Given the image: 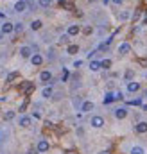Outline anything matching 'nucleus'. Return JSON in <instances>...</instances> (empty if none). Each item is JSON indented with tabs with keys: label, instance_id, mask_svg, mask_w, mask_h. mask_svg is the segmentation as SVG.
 <instances>
[{
	"label": "nucleus",
	"instance_id": "nucleus-13",
	"mask_svg": "<svg viewBox=\"0 0 147 154\" xmlns=\"http://www.w3.org/2000/svg\"><path fill=\"white\" fill-rule=\"evenodd\" d=\"M95 106H93V102H90V100H86V102H83V106H81V111H84V113H88V111H92Z\"/></svg>",
	"mask_w": 147,
	"mask_h": 154
},
{
	"label": "nucleus",
	"instance_id": "nucleus-22",
	"mask_svg": "<svg viewBox=\"0 0 147 154\" xmlns=\"http://www.w3.org/2000/svg\"><path fill=\"white\" fill-rule=\"evenodd\" d=\"M128 104H129V106H144V104H142V99H133V100H129Z\"/></svg>",
	"mask_w": 147,
	"mask_h": 154
},
{
	"label": "nucleus",
	"instance_id": "nucleus-31",
	"mask_svg": "<svg viewBox=\"0 0 147 154\" xmlns=\"http://www.w3.org/2000/svg\"><path fill=\"white\" fill-rule=\"evenodd\" d=\"M70 77V73H68V70H63V75H61V81H66V79Z\"/></svg>",
	"mask_w": 147,
	"mask_h": 154
},
{
	"label": "nucleus",
	"instance_id": "nucleus-12",
	"mask_svg": "<svg viewBox=\"0 0 147 154\" xmlns=\"http://www.w3.org/2000/svg\"><path fill=\"white\" fill-rule=\"evenodd\" d=\"M31 63L34 65V66H39V65L43 63V57L39 56V54H32V57H31Z\"/></svg>",
	"mask_w": 147,
	"mask_h": 154
},
{
	"label": "nucleus",
	"instance_id": "nucleus-2",
	"mask_svg": "<svg viewBox=\"0 0 147 154\" xmlns=\"http://www.w3.org/2000/svg\"><path fill=\"white\" fill-rule=\"evenodd\" d=\"M49 142H47V140H39V142H38V145H36V151L38 152H47V151H49Z\"/></svg>",
	"mask_w": 147,
	"mask_h": 154
},
{
	"label": "nucleus",
	"instance_id": "nucleus-42",
	"mask_svg": "<svg viewBox=\"0 0 147 154\" xmlns=\"http://www.w3.org/2000/svg\"><path fill=\"white\" fill-rule=\"evenodd\" d=\"M101 154H110V152H108V151H102V152H101Z\"/></svg>",
	"mask_w": 147,
	"mask_h": 154
},
{
	"label": "nucleus",
	"instance_id": "nucleus-1",
	"mask_svg": "<svg viewBox=\"0 0 147 154\" xmlns=\"http://www.w3.org/2000/svg\"><path fill=\"white\" fill-rule=\"evenodd\" d=\"M90 124H92V127H97V129H101V127L104 125V118L102 117H93L92 120H90Z\"/></svg>",
	"mask_w": 147,
	"mask_h": 154
},
{
	"label": "nucleus",
	"instance_id": "nucleus-23",
	"mask_svg": "<svg viewBox=\"0 0 147 154\" xmlns=\"http://www.w3.org/2000/svg\"><path fill=\"white\" fill-rule=\"evenodd\" d=\"M38 4L41 5V7H49V5L52 4V0H38Z\"/></svg>",
	"mask_w": 147,
	"mask_h": 154
},
{
	"label": "nucleus",
	"instance_id": "nucleus-41",
	"mask_svg": "<svg viewBox=\"0 0 147 154\" xmlns=\"http://www.w3.org/2000/svg\"><path fill=\"white\" fill-rule=\"evenodd\" d=\"M2 38H4V32H2V31H0V39H2Z\"/></svg>",
	"mask_w": 147,
	"mask_h": 154
},
{
	"label": "nucleus",
	"instance_id": "nucleus-5",
	"mask_svg": "<svg viewBox=\"0 0 147 154\" xmlns=\"http://www.w3.org/2000/svg\"><path fill=\"white\" fill-rule=\"evenodd\" d=\"M135 131L138 133V135H145L147 133V122H138L135 125Z\"/></svg>",
	"mask_w": 147,
	"mask_h": 154
},
{
	"label": "nucleus",
	"instance_id": "nucleus-36",
	"mask_svg": "<svg viewBox=\"0 0 147 154\" xmlns=\"http://www.w3.org/2000/svg\"><path fill=\"white\" fill-rule=\"evenodd\" d=\"M81 65H83V61H76V63H74V66H76V68H79Z\"/></svg>",
	"mask_w": 147,
	"mask_h": 154
},
{
	"label": "nucleus",
	"instance_id": "nucleus-21",
	"mask_svg": "<svg viewBox=\"0 0 147 154\" xmlns=\"http://www.w3.org/2000/svg\"><path fill=\"white\" fill-rule=\"evenodd\" d=\"M41 25H43L41 20H34V22L31 23V29H32V31H38V29H41Z\"/></svg>",
	"mask_w": 147,
	"mask_h": 154
},
{
	"label": "nucleus",
	"instance_id": "nucleus-43",
	"mask_svg": "<svg viewBox=\"0 0 147 154\" xmlns=\"http://www.w3.org/2000/svg\"><path fill=\"white\" fill-rule=\"evenodd\" d=\"M108 2H110V0H104V4H108Z\"/></svg>",
	"mask_w": 147,
	"mask_h": 154
},
{
	"label": "nucleus",
	"instance_id": "nucleus-3",
	"mask_svg": "<svg viewBox=\"0 0 147 154\" xmlns=\"http://www.w3.org/2000/svg\"><path fill=\"white\" fill-rule=\"evenodd\" d=\"M39 81H41V83H45V84H49V83H52V73L50 72H41V73H39Z\"/></svg>",
	"mask_w": 147,
	"mask_h": 154
},
{
	"label": "nucleus",
	"instance_id": "nucleus-6",
	"mask_svg": "<svg viewBox=\"0 0 147 154\" xmlns=\"http://www.w3.org/2000/svg\"><path fill=\"white\" fill-rule=\"evenodd\" d=\"M140 90V83L138 81H129L128 83V91L129 93H135V91H138Z\"/></svg>",
	"mask_w": 147,
	"mask_h": 154
},
{
	"label": "nucleus",
	"instance_id": "nucleus-34",
	"mask_svg": "<svg viewBox=\"0 0 147 154\" xmlns=\"http://www.w3.org/2000/svg\"><path fill=\"white\" fill-rule=\"evenodd\" d=\"M25 108H27V100H25V102H23L22 106H20V111H22V113H23V111H25Z\"/></svg>",
	"mask_w": 147,
	"mask_h": 154
},
{
	"label": "nucleus",
	"instance_id": "nucleus-17",
	"mask_svg": "<svg viewBox=\"0 0 147 154\" xmlns=\"http://www.w3.org/2000/svg\"><path fill=\"white\" fill-rule=\"evenodd\" d=\"M129 154H145V151H144V147L135 145V147H133V149L129 151Z\"/></svg>",
	"mask_w": 147,
	"mask_h": 154
},
{
	"label": "nucleus",
	"instance_id": "nucleus-4",
	"mask_svg": "<svg viewBox=\"0 0 147 154\" xmlns=\"http://www.w3.org/2000/svg\"><path fill=\"white\" fill-rule=\"evenodd\" d=\"M25 9H27V0H18V2L15 4V11L16 13H23Z\"/></svg>",
	"mask_w": 147,
	"mask_h": 154
},
{
	"label": "nucleus",
	"instance_id": "nucleus-32",
	"mask_svg": "<svg viewBox=\"0 0 147 154\" xmlns=\"http://www.w3.org/2000/svg\"><path fill=\"white\" fill-rule=\"evenodd\" d=\"M15 31H16V32H22V31H23V25H22V23H16V25H15Z\"/></svg>",
	"mask_w": 147,
	"mask_h": 154
},
{
	"label": "nucleus",
	"instance_id": "nucleus-9",
	"mask_svg": "<svg viewBox=\"0 0 147 154\" xmlns=\"http://www.w3.org/2000/svg\"><path fill=\"white\" fill-rule=\"evenodd\" d=\"M20 56L22 57H32V49L31 47H22V49H20Z\"/></svg>",
	"mask_w": 147,
	"mask_h": 154
},
{
	"label": "nucleus",
	"instance_id": "nucleus-35",
	"mask_svg": "<svg viewBox=\"0 0 147 154\" xmlns=\"http://www.w3.org/2000/svg\"><path fill=\"white\" fill-rule=\"evenodd\" d=\"M92 32V27H84V34H90Z\"/></svg>",
	"mask_w": 147,
	"mask_h": 154
},
{
	"label": "nucleus",
	"instance_id": "nucleus-28",
	"mask_svg": "<svg viewBox=\"0 0 147 154\" xmlns=\"http://www.w3.org/2000/svg\"><path fill=\"white\" fill-rule=\"evenodd\" d=\"M68 38H70L68 34H63L61 38H59V43H68Z\"/></svg>",
	"mask_w": 147,
	"mask_h": 154
},
{
	"label": "nucleus",
	"instance_id": "nucleus-39",
	"mask_svg": "<svg viewBox=\"0 0 147 154\" xmlns=\"http://www.w3.org/2000/svg\"><path fill=\"white\" fill-rule=\"evenodd\" d=\"M66 154H76V152H74V151H66Z\"/></svg>",
	"mask_w": 147,
	"mask_h": 154
},
{
	"label": "nucleus",
	"instance_id": "nucleus-40",
	"mask_svg": "<svg viewBox=\"0 0 147 154\" xmlns=\"http://www.w3.org/2000/svg\"><path fill=\"white\" fill-rule=\"evenodd\" d=\"M29 154H36V151H32V149H31V151H29Z\"/></svg>",
	"mask_w": 147,
	"mask_h": 154
},
{
	"label": "nucleus",
	"instance_id": "nucleus-19",
	"mask_svg": "<svg viewBox=\"0 0 147 154\" xmlns=\"http://www.w3.org/2000/svg\"><path fill=\"white\" fill-rule=\"evenodd\" d=\"M113 100H117V99H115V93H106V97H104V104H111Z\"/></svg>",
	"mask_w": 147,
	"mask_h": 154
},
{
	"label": "nucleus",
	"instance_id": "nucleus-15",
	"mask_svg": "<svg viewBox=\"0 0 147 154\" xmlns=\"http://www.w3.org/2000/svg\"><path fill=\"white\" fill-rule=\"evenodd\" d=\"M79 31H81V29H79V25H70L68 31H66V34H68V36H76V34H79Z\"/></svg>",
	"mask_w": 147,
	"mask_h": 154
},
{
	"label": "nucleus",
	"instance_id": "nucleus-25",
	"mask_svg": "<svg viewBox=\"0 0 147 154\" xmlns=\"http://www.w3.org/2000/svg\"><path fill=\"white\" fill-rule=\"evenodd\" d=\"M124 79H126V81H131V79H133V70L126 72V73H124Z\"/></svg>",
	"mask_w": 147,
	"mask_h": 154
},
{
	"label": "nucleus",
	"instance_id": "nucleus-33",
	"mask_svg": "<svg viewBox=\"0 0 147 154\" xmlns=\"http://www.w3.org/2000/svg\"><path fill=\"white\" fill-rule=\"evenodd\" d=\"M122 97H124V95H122L120 91H117V93H115V99H117V100H122Z\"/></svg>",
	"mask_w": 147,
	"mask_h": 154
},
{
	"label": "nucleus",
	"instance_id": "nucleus-11",
	"mask_svg": "<svg viewBox=\"0 0 147 154\" xmlns=\"http://www.w3.org/2000/svg\"><path fill=\"white\" fill-rule=\"evenodd\" d=\"M18 124H20V127H29L31 125V117H20Z\"/></svg>",
	"mask_w": 147,
	"mask_h": 154
},
{
	"label": "nucleus",
	"instance_id": "nucleus-14",
	"mask_svg": "<svg viewBox=\"0 0 147 154\" xmlns=\"http://www.w3.org/2000/svg\"><path fill=\"white\" fill-rule=\"evenodd\" d=\"M129 50H131V45H129V43H122V45L118 47V54H122V56L128 54Z\"/></svg>",
	"mask_w": 147,
	"mask_h": 154
},
{
	"label": "nucleus",
	"instance_id": "nucleus-44",
	"mask_svg": "<svg viewBox=\"0 0 147 154\" xmlns=\"http://www.w3.org/2000/svg\"><path fill=\"white\" fill-rule=\"evenodd\" d=\"M145 97H147V90H145Z\"/></svg>",
	"mask_w": 147,
	"mask_h": 154
},
{
	"label": "nucleus",
	"instance_id": "nucleus-10",
	"mask_svg": "<svg viewBox=\"0 0 147 154\" xmlns=\"http://www.w3.org/2000/svg\"><path fill=\"white\" fill-rule=\"evenodd\" d=\"M13 31H15V25H13V23H9V22H5V23L2 25V32H4V34H11Z\"/></svg>",
	"mask_w": 147,
	"mask_h": 154
},
{
	"label": "nucleus",
	"instance_id": "nucleus-37",
	"mask_svg": "<svg viewBox=\"0 0 147 154\" xmlns=\"http://www.w3.org/2000/svg\"><path fill=\"white\" fill-rule=\"evenodd\" d=\"M124 0H113V4H122Z\"/></svg>",
	"mask_w": 147,
	"mask_h": 154
},
{
	"label": "nucleus",
	"instance_id": "nucleus-18",
	"mask_svg": "<svg viewBox=\"0 0 147 154\" xmlns=\"http://www.w3.org/2000/svg\"><path fill=\"white\" fill-rule=\"evenodd\" d=\"M102 66H101V61H92L90 63V70L92 72H97V70H101Z\"/></svg>",
	"mask_w": 147,
	"mask_h": 154
},
{
	"label": "nucleus",
	"instance_id": "nucleus-8",
	"mask_svg": "<svg viewBox=\"0 0 147 154\" xmlns=\"http://www.w3.org/2000/svg\"><path fill=\"white\" fill-rule=\"evenodd\" d=\"M32 90H34V84H32V83H29V81H25V83L22 84V91L25 93V95H29V93H31Z\"/></svg>",
	"mask_w": 147,
	"mask_h": 154
},
{
	"label": "nucleus",
	"instance_id": "nucleus-27",
	"mask_svg": "<svg viewBox=\"0 0 147 154\" xmlns=\"http://www.w3.org/2000/svg\"><path fill=\"white\" fill-rule=\"evenodd\" d=\"M15 118V111H5V120H11Z\"/></svg>",
	"mask_w": 147,
	"mask_h": 154
},
{
	"label": "nucleus",
	"instance_id": "nucleus-16",
	"mask_svg": "<svg viewBox=\"0 0 147 154\" xmlns=\"http://www.w3.org/2000/svg\"><path fill=\"white\" fill-rule=\"evenodd\" d=\"M66 52H68L70 56H74V54H77V52H79V47L77 45H68V47H66Z\"/></svg>",
	"mask_w": 147,
	"mask_h": 154
},
{
	"label": "nucleus",
	"instance_id": "nucleus-24",
	"mask_svg": "<svg viewBox=\"0 0 147 154\" xmlns=\"http://www.w3.org/2000/svg\"><path fill=\"white\" fill-rule=\"evenodd\" d=\"M101 66L102 68H110L111 66V59H104V61H101Z\"/></svg>",
	"mask_w": 147,
	"mask_h": 154
},
{
	"label": "nucleus",
	"instance_id": "nucleus-7",
	"mask_svg": "<svg viewBox=\"0 0 147 154\" xmlns=\"http://www.w3.org/2000/svg\"><path fill=\"white\" fill-rule=\"evenodd\" d=\"M115 117L118 120H124L126 117H128V109H126V108H117L115 109Z\"/></svg>",
	"mask_w": 147,
	"mask_h": 154
},
{
	"label": "nucleus",
	"instance_id": "nucleus-20",
	"mask_svg": "<svg viewBox=\"0 0 147 154\" xmlns=\"http://www.w3.org/2000/svg\"><path fill=\"white\" fill-rule=\"evenodd\" d=\"M52 93H54V91H52V86H47V88L41 91V95H43L45 99H49V97H52Z\"/></svg>",
	"mask_w": 147,
	"mask_h": 154
},
{
	"label": "nucleus",
	"instance_id": "nucleus-38",
	"mask_svg": "<svg viewBox=\"0 0 147 154\" xmlns=\"http://www.w3.org/2000/svg\"><path fill=\"white\" fill-rule=\"evenodd\" d=\"M142 109H144V111H147V104H144V106H142Z\"/></svg>",
	"mask_w": 147,
	"mask_h": 154
},
{
	"label": "nucleus",
	"instance_id": "nucleus-26",
	"mask_svg": "<svg viewBox=\"0 0 147 154\" xmlns=\"http://www.w3.org/2000/svg\"><path fill=\"white\" fill-rule=\"evenodd\" d=\"M129 18V11H122L120 13V20H128Z\"/></svg>",
	"mask_w": 147,
	"mask_h": 154
},
{
	"label": "nucleus",
	"instance_id": "nucleus-29",
	"mask_svg": "<svg viewBox=\"0 0 147 154\" xmlns=\"http://www.w3.org/2000/svg\"><path fill=\"white\" fill-rule=\"evenodd\" d=\"M16 77H18V73H16V72H13V73H9V75H7V81H15Z\"/></svg>",
	"mask_w": 147,
	"mask_h": 154
},
{
	"label": "nucleus",
	"instance_id": "nucleus-30",
	"mask_svg": "<svg viewBox=\"0 0 147 154\" xmlns=\"http://www.w3.org/2000/svg\"><path fill=\"white\" fill-rule=\"evenodd\" d=\"M63 5H65L66 9H74V4L70 2V0H66V2H63Z\"/></svg>",
	"mask_w": 147,
	"mask_h": 154
}]
</instances>
